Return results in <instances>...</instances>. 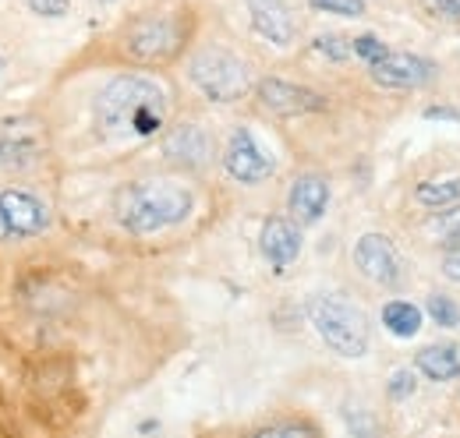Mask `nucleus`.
<instances>
[{
    "label": "nucleus",
    "instance_id": "f257e3e1",
    "mask_svg": "<svg viewBox=\"0 0 460 438\" xmlns=\"http://www.w3.org/2000/svg\"><path fill=\"white\" fill-rule=\"evenodd\" d=\"M96 120L111 135L149 138L167 120V92L146 74H120L96 96Z\"/></svg>",
    "mask_w": 460,
    "mask_h": 438
},
{
    "label": "nucleus",
    "instance_id": "f03ea898",
    "mask_svg": "<svg viewBox=\"0 0 460 438\" xmlns=\"http://www.w3.org/2000/svg\"><path fill=\"white\" fill-rule=\"evenodd\" d=\"M195 206L191 191L173 184V180H131L124 188H117L114 213L124 223V230L146 237L156 230L177 226L181 219H188Z\"/></svg>",
    "mask_w": 460,
    "mask_h": 438
},
{
    "label": "nucleus",
    "instance_id": "7ed1b4c3",
    "mask_svg": "<svg viewBox=\"0 0 460 438\" xmlns=\"http://www.w3.org/2000/svg\"><path fill=\"white\" fill-rule=\"evenodd\" d=\"M308 319L333 354L341 357L368 354V343H372L368 315L354 301H347L344 293H315L308 301Z\"/></svg>",
    "mask_w": 460,
    "mask_h": 438
},
{
    "label": "nucleus",
    "instance_id": "20e7f679",
    "mask_svg": "<svg viewBox=\"0 0 460 438\" xmlns=\"http://www.w3.org/2000/svg\"><path fill=\"white\" fill-rule=\"evenodd\" d=\"M188 78L213 103H237L252 89L248 64L241 57H234L230 50H220V47L199 50V54L191 57L188 60Z\"/></svg>",
    "mask_w": 460,
    "mask_h": 438
},
{
    "label": "nucleus",
    "instance_id": "39448f33",
    "mask_svg": "<svg viewBox=\"0 0 460 438\" xmlns=\"http://www.w3.org/2000/svg\"><path fill=\"white\" fill-rule=\"evenodd\" d=\"M184 36H188V25L181 14H138L124 29L120 50L138 64H167L181 54Z\"/></svg>",
    "mask_w": 460,
    "mask_h": 438
},
{
    "label": "nucleus",
    "instance_id": "423d86ee",
    "mask_svg": "<svg viewBox=\"0 0 460 438\" xmlns=\"http://www.w3.org/2000/svg\"><path fill=\"white\" fill-rule=\"evenodd\" d=\"M224 170L237 184H262L277 173V160L270 156V149L259 145L248 127H234L224 149Z\"/></svg>",
    "mask_w": 460,
    "mask_h": 438
},
{
    "label": "nucleus",
    "instance_id": "0eeeda50",
    "mask_svg": "<svg viewBox=\"0 0 460 438\" xmlns=\"http://www.w3.org/2000/svg\"><path fill=\"white\" fill-rule=\"evenodd\" d=\"M354 269L376 286L401 283V255L386 233H365L354 244Z\"/></svg>",
    "mask_w": 460,
    "mask_h": 438
},
{
    "label": "nucleus",
    "instance_id": "6e6552de",
    "mask_svg": "<svg viewBox=\"0 0 460 438\" xmlns=\"http://www.w3.org/2000/svg\"><path fill=\"white\" fill-rule=\"evenodd\" d=\"M43 156V124L18 117L0 124V170H22Z\"/></svg>",
    "mask_w": 460,
    "mask_h": 438
},
{
    "label": "nucleus",
    "instance_id": "1a4fd4ad",
    "mask_svg": "<svg viewBox=\"0 0 460 438\" xmlns=\"http://www.w3.org/2000/svg\"><path fill=\"white\" fill-rule=\"evenodd\" d=\"M255 96H259L262 110H270V113H277V117H301V113H319V110L330 107L326 96H319V92H312V89H305V85L284 82V78H266V82H259Z\"/></svg>",
    "mask_w": 460,
    "mask_h": 438
},
{
    "label": "nucleus",
    "instance_id": "9d476101",
    "mask_svg": "<svg viewBox=\"0 0 460 438\" xmlns=\"http://www.w3.org/2000/svg\"><path fill=\"white\" fill-rule=\"evenodd\" d=\"M436 78V64L418 54H394L372 64V82L383 89H421Z\"/></svg>",
    "mask_w": 460,
    "mask_h": 438
},
{
    "label": "nucleus",
    "instance_id": "9b49d317",
    "mask_svg": "<svg viewBox=\"0 0 460 438\" xmlns=\"http://www.w3.org/2000/svg\"><path fill=\"white\" fill-rule=\"evenodd\" d=\"M164 156L173 166H184V170H202L213 160V138L206 127L199 124H177L164 135Z\"/></svg>",
    "mask_w": 460,
    "mask_h": 438
},
{
    "label": "nucleus",
    "instance_id": "f8f14e48",
    "mask_svg": "<svg viewBox=\"0 0 460 438\" xmlns=\"http://www.w3.org/2000/svg\"><path fill=\"white\" fill-rule=\"evenodd\" d=\"M259 248H262V258L270 262L273 273H288L290 266L297 262V255H301V230L284 216L266 219L262 233H259Z\"/></svg>",
    "mask_w": 460,
    "mask_h": 438
},
{
    "label": "nucleus",
    "instance_id": "ddd939ff",
    "mask_svg": "<svg viewBox=\"0 0 460 438\" xmlns=\"http://www.w3.org/2000/svg\"><path fill=\"white\" fill-rule=\"evenodd\" d=\"M326 206H330V184H326V177H319V173L294 177V184H290L288 191V209L301 226L319 223V219L326 216Z\"/></svg>",
    "mask_w": 460,
    "mask_h": 438
},
{
    "label": "nucleus",
    "instance_id": "4468645a",
    "mask_svg": "<svg viewBox=\"0 0 460 438\" xmlns=\"http://www.w3.org/2000/svg\"><path fill=\"white\" fill-rule=\"evenodd\" d=\"M0 206L18 237H36L50 226V209L29 191H0Z\"/></svg>",
    "mask_w": 460,
    "mask_h": 438
},
{
    "label": "nucleus",
    "instance_id": "2eb2a0df",
    "mask_svg": "<svg viewBox=\"0 0 460 438\" xmlns=\"http://www.w3.org/2000/svg\"><path fill=\"white\" fill-rule=\"evenodd\" d=\"M252 4V29L273 43V47H290L294 43V18L280 0H248Z\"/></svg>",
    "mask_w": 460,
    "mask_h": 438
},
{
    "label": "nucleus",
    "instance_id": "dca6fc26",
    "mask_svg": "<svg viewBox=\"0 0 460 438\" xmlns=\"http://www.w3.org/2000/svg\"><path fill=\"white\" fill-rule=\"evenodd\" d=\"M414 368H418L425 379H432V382H450V379L460 375V346H454V343L425 346V350H418Z\"/></svg>",
    "mask_w": 460,
    "mask_h": 438
},
{
    "label": "nucleus",
    "instance_id": "f3484780",
    "mask_svg": "<svg viewBox=\"0 0 460 438\" xmlns=\"http://www.w3.org/2000/svg\"><path fill=\"white\" fill-rule=\"evenodd\" d=\"M414 202L425 209H447L460 202V177H447V180H421L414 188Z\"/></svg>",
    "mask_w": 460,
    "mask_h": 438
},
{
    "label": "nucleus",
    "instance_id": "a211bd4d",
    "mask_svg": "<svg viewBox=\"0 0 460 438\" xmlns=\"http://www.w3.org/2000/svg\"><path fill=\"white\" fill-rule=\"evenodd\" d=\"M383 326L397 339H411L421 328V308H414L411 301H390V304H383Z\"/></svg>",
    "mask_w": 460,
    "mask_h": 438
},
{
    "label": "nucleus",
    "instance_id": "6ab92c4d",
    "mask_svg": "<svg viewBox=\"0 0 460 438\" xmlns=\"http://www.w3.org/2000/svg\"><path fill=\"white\" fill-rule=\"evenodd\" d=\"M312 50H315L319 57H326V60H333V64H344L347 57L354 54L350 39L337 36V32H323V36H315V39H312Z\"/></svg>",
    "mask_w": 460,
    "mask_h": 438
},
{
    "label": "nucleus",
    "instance_id": "aec40b11",
    "mask_svg": "<svg viewBox=\"0 0 460 438\" xmlns=\"http://www.w3.org/2000/svg\"><path fill=\"white\" fill-rule=\"evenodd\" d=\"M425 311H429V319H432L439 328H457L460 326V308L450 301V297H443V293H432V297H429V304H425Z\"/></svg>",
    "mask_w": 460,
    "mask_h": 438
},
{
    "label": "nucleus",
    "instance_id": "412c9836",
    "mask_svg": "<svg viewBox=\"0 0 460 438\" xmlns=\"http://www.w3.org/2000/svg\"><path fill=\"white\" fill-rule=\"evenodd\" d=\"M350 47H354V57H361V60H365L368 67L390 57V47H386V43H383L379 36H372V32H365V36H358V39H350Z\"/></svg>",
    "mask_w": 460,
    "mask_h": 438
},
{
    "label": "nucleus",
    "instance_id": "4be33fe9",
    "mask_svg": "<svg viewBox=\"0 0 460 438\" xmlns=\"http://www.w3.org/2000/svg\"><path fill=\"white\" fill-rule=\"evenodd\" d=\"M308 7L319 14H337V18H361L365 14V0H308Z\"/></svg>",
    "mask_w": 460,
    "mask_h": 438
},
{
    "label": "nucleus",
    "instance_id": "5701e85b",
    "mask_svg": "<svg viewBox=\"0 0 460 438\" xmlns=\"http://www.w3.org/2000/svg\"><path fill=\"white\" fill-rule=\"evenodd\" d=\"M255 435L262 438H277V435H319V428L312 421H273V425H262L255 428Z\"/></svg>",
    "mask_w": 460,
    "mask_h": 438
},
{
    "label": "nucleus",
    "instance_id": "b1692460",
    "mask_svg": "<svg viewBox=\"0 0 460 438\" xmlns=\"http://www.w3.org/2000/svg\"><path fill=\"white\" fill-rule=\"evenodd\" d=\"M432 230L447 237V241H443L447 248H457V244H460V206H454V209L447 206L439 216L432 219Z\"/></svg>",
    "mask_w": 460,
    "mask_h": 438
},
{
    "label": "nucleus",
    "instance_id": "393cba45",
    "mask_svg": "<svg viewBox=\"0 0 460 438\" xmlns=\"http://www.w3.org/2000/svg\"><path fill=\"white\" fill-rule=\"evenodd\" d=\"M418 7L436 22L460 25V0H418Z\"/></svg>",
    "mask_w": 460,
    "mask_h": 438
},
{
    "label": "nucleus",
    "instance_id": "a878e982",
    "mask_svg": "<svg viewBox=\"0 0 460 438\" xmlns=\"http://www.w3.org/2000/svg\"><path fill=\"white\" fill-rule=\"evenodd\" d=\"M414 389H418V375H414L411 368L394 372V379H390V385H386L390 399H407V396H414Z\"/></svg>",
    "mask_w": 460,
    "mask_h": 438
},
{
    "label": "nucleus",
    "instance_id": "bb28decb",
    "mask_svg": "<svg viewBox=\"0 0 460 438\" xmlns=\"http://www.w3.org/2000/svg\"><path fill=\"white\" fill-rule=\"evenodd\" d=\"M25 4H29V11H36L43 18H60L71 7V0H25Z\"/></svg>",
    "mask_w": 460,
    "mask_h": 438
},
{
    "label": "nucleus",
    "instance_id": "cd10ccee",
    "mask_svg": "<svg viewBox=\"0 0 460 438\" xmlns=\"http://www.w3.org/2000/svg\"><path fill=\"white\" fill-rule=\"evenodd\" d=\"M443 276L454 279V283H460V244L457 248H450V255L443 258Z\"/></svg>",
    "mask_w": 460,
    "mask_h": 438
},
{
    "label": "nucleus",
    "instance_id": "c85d7f7f",
    "mask_svg": "<svg viewBox=\"0 0 460 438\" xmlns=\"http://www.w3.org/2000/svg\"><path fill=\"white\" fill-rule=\"evenodd\" d=\"M429 120H460V110L457 107H429L425 110Z\"/></svg>",
    "mask_w": 460,
    "mask_h": 438
},
{
    "label": "nucleus",
    "instance_id": "c756f323",
    "mask_svg": "<svg viewBox=\"0 0 460 438\" xmlns=\"http://www.w3.org/2000/svg\"><path fill=\"white\" fill-rule=\"evenodd\" d=\"M11 237H18V233H14L11 219H7V213H4V206H0V241H11Z\"/></svg>",
    "mask_w": 460,
    "mask_h": 438
},
{
    "label": "nucleus",
    "instance_id": "7c9ffc66",
    "mask_svg": "<svg viewBox=\"0 0 460 438\" xmlns=\"http://www.w3.org/2000/svg\"><path fill=\"white\" fill-rule=\"evenodd\" d=\"M103 4H111V0H103Z\"/></svg>",
    "mask_w": 460,
    "mask_h": 438
},
{
    "label": "nucleus",
    "instance_id": "2f4dec72",
    "mask_svg": "<svg viewBox=\"0 0 460 438\" xmlns=\"http://www.w3.org/2000/svg\"><path fill=\"white\" fill-rule=\"evenodd\" d=\"M0 67H4V64H0Z\"/></svg>",
    "mask_w": 460,
    "mask_h": 438
}]
</instances>
